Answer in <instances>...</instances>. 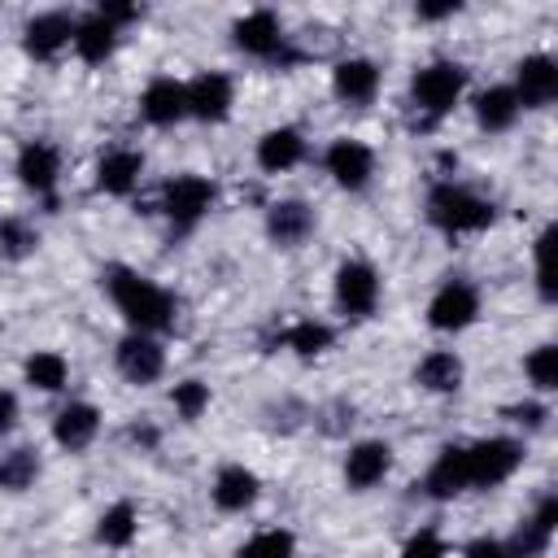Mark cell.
I'll list each match as a JSON object with an SVG mask.
<instances>
[{
	"mask_svg": "<svg viewBox=\"0 0 558 558\" xmlns=\"http://www.w3.org/2000/svg\"><path fill=\"white\" fill-rule=\"evenodd\" d=\"M105 288H109L118 314L131 323V331L153 336V331H166L174 323V296L161 283H153L148 275L126 270V266H109L105 270Z\"/></svg>",
	"mask_w": 558,
	"mask_h": 558,
	"instance_id": "obj_1",
	"label": "cell"
},
{
	"mask_svg": "<svg viewBox=\"0 0 558 558\" xmlns=\"http://www.w3.org/2000/svg\"><path fill=\"white\" fill-rule=\"evenodd\" d=\"M427 222L449 231V235L484 231V227H493V201H484L458 183H436L427 192Z\"/></svg>",
	"mask_w": 558,
	"mask_h": 558,
	"instance_id": "obj_2",
	"label": "cell"
},
{
	"mask_svg": "<svg viewBox=\"0 0 558 558\" xmlns=\"http://www.w3.org/2000/svg\"><path fill=\"white\" fill-rule=\"evenodd\" d=\"M462 449H466V484L471 488H497L523 462V445L510 436H488V440H475Z\"/></svg>",
	"mask_w": 558,
	"mask_h": 558,
	"instance_id": "obj_3",
	"label": "cell"
},
{
	"mask_svg": "<svg viewBox=\"0 0 558 558\" xmlns=\"http://www.w3.org/2000/svg\"><path fill=\"white\" fill-rule=\"evenodd\" d=\"M462 87H466V70L458 61H432L410 78V96L427 118H445L462 100Z\"/></svg>",
	"mask_w": 558,
	"mask_h": 558,
	"instance_id": "obj_4",
	"label": "cell"
},
{
	"mask_svg": "<svg viewBox=\"0 0 558 558\" xmlns=\"http://www.w3.org/2000/svg\"><path fill=\"white\" fill-rule=\"evenodd\" d=\"M209 205H214V179H205V174H174V179L166 183L161 209H166V218H170L174 227L201 222V218L209 214Z\"/></svg>",
	"mask_w": 558,
	"mask_h": 558,
	"instance_id": "obj_5",
	"label": "cell"
},
{
	"mask_svg": "<svg viewBox=\"0 0 558 558\" xmlns=\"http://www.w3.org/2000/svg\"><path fill=\"white\" fill-rule=\"evenodd\" d=\"M336 305L349 314V318H366L375 314L379 305V275L371 262H340L336 266Z\"/></svg>",
	"mask_w": 558,
	"mask_h": 558,
	"instance_id": "obj_6",
	"label": "cell"
},
{
	"mask_svg": "<svg viewBox=\"0 0 558 558\" xmlns=\"http://www.w3.org/2000/svg\"><path fill=\"white\" fill-rule=\"evenodd\" d=\"M480 318V292L466 279H449L445 288H436V296L427 301V323L436 331H462Z\"/></svg>",
	"mask_w": 558,
	"mask_h": 558,
	"instance_id": "obj_7",
	"label": "cell"
},
{
	"mask_svg": "<svg viewBox=\"0 0 558 558\" xmlns=\"http://www.w3.org/2000/svg\"><path fill=\"white\" fill-rule=\"evenodd\" d=\"M514 100L519 109H545L558 96V61L549 52H532L514 65Z\"/></svg>",
	"mask_w": 558,
	"mask_h": 558,
	"instance_id": "obj_8",
	"label": "cell"
},
{
	"mask_svg": "<svg viewBox=\"0 0 558 558\" xmlns=\"http://www.w3.org/2000/svg\"><path fill=\"white\" fill-rule=\"evenodd\" d=\"M323 161H327V174L336 179V187H344V192H362L375 174V153L362 140H331Z\"/></svg>",
	"mask_w": 558,
	"mask_h": 558,
	"instance_id": "obj_9",
	"label": "cell"
},
{
	"mask_svg": "<svg viewBox=\"0 0 558 558\" xmlns=\"http://www.w3.org/2000/svg\"><path fill=\"white\" fill-rule=\"evenodd\" d=\"M183 96H187V113L201 118V122H222L231 113V100H235V87L227 74L218 70H205L196 74L192 83H183Z\"/></svg>",
	"mask_w": 558,
	"mask_h": 558,
	"instance_id": "obj_10",
	"label": "cell"
},
{
	"mask_svg": "<svg viewBox=\"0 0 558 558\" xmlns=\"http://www.w3.org/2000/svg\"><path fill=\"white\" fill-rule=\"evenodd\" d=\"M118 371H122V379L126 384H153V379H161V371H166V353H161V344L153 340V336H144V331H131L126 340H118Z\"/></svg>",
	"mask_w": 558,
	"mask_h": 558,
	"instance_id": "obj_11",
	"label": "cell"
},
{
	"mask_svg": "<svg viewBox=\"0 0 558 558\" xmlns=\"http://www.w3.org/2000/svg\"><path fill=\"white\" fill-rule=\"evenodd\" d=\"M74 39V17L65 9H48V13H35L22 31V48L35 57V61H48L57 57L65 44Z\"/></svg>",
	"mask_w": 558,
	"mask_h": 558,
	"instance_id": "obj_12",
	"label": "cell"
},
{
	"mask_svg": "<svg viewBox=\"0 0 558 558\" xmlns=\"http://www.w3.org/2000/svg\"><path fill=\"white\" fill-rule=\"evenodd\" d=\"M231 35H235V48L248 52V57H275V52L283 48V22H279L270 9L244 13V17L231 26Z\"/></svg>",
	"mask_w": 558,
	"mask_h": 558,
	"instance_id": "obj_13",
	"label": "cell"
},
{
	"mask_svg": "<svg viewBox=\"0 0 558 558\" xmlns=\"http://www.w3.org/2000/svg\"><path fill=\"white\" fill-rule=\"evenodd\" d=\"M388 466H392V449L384 440H357L344 458V484L353 493H366L388 475Z\"/></svg>",
	"mask_w": 558,
	"mask_h": 558,
	"instance_id": "obj_14",
	"label": "cell"
},
{
	"mask_svg": "<svg viewBox=\"0 0 558 558\" xmlns=\"http://www.w3.org/2000/svg\"><path fill=\"white\" fill-rule=\"evenodd\" d=\"M331 92H336L344 105H371L375 92H379V65L366 61V57H344V61L331 70Z\"/></svg>",
	"mask_w": 558,
	"mask_h": 558,
	"instance_id": "obj_15",
	"label": "cell"
},
{
	"mask_svg": "<svg viewBox=\"0 0 558 558\" xmlns=\"http://www.w3.org/2000/svg\"><path fill=\"white\" fill-rule=\"evenodd\" d=\"M57 174H61V153L48 144V140H26L22 153H17V179L22 187L31 192H52L57 187Z\"/></svg>",
	"mask_w": 558,
	"mask_h": 558,
	"instance_id": "obj_16",
	"label": "cell"
},
{
	"mask_svg": "<svg viewBox=\"0 0 558 558\" xmlns=\"http://www.w3.org/2000/svg\"><path fill=\"white\" fill-rule=\"evenodd\" d=\"M466 488H471L466 484V449L462 445H445L436 453V462L427 466V475H423V493L436 497V501H449V497H458Z\"/></svg>",
	"mask_w": 558,
	"mask_h": 558,
	"instance_id": "obj_17",
	"label": "cell"
},
{
	"mask_svg": "<svg viewBox=\"0 0 558 558\" xmlns=\"http://www.w3.org/2000/svg\"><path fill=\"white\" fill-rule=\"evenodd\" d=\"M140 113H144L153 126H174L179 118H187L183 83H179V78H170V74L153 78V83L144 87V96H140Z\"/></svg>",
	"mask_w": 558,
	"mask_h": 558,
	"instance_id": "obj_18",
	"label": "cell"
},
{
	"mask_svg": "<svg viewBox=\"0 0 558 558\" xmlns=\"http://www.w3.org/2000/svg\"><path fill=\"white\" fill-rule=\"evenodd\" d=\"M214 506L218 510H227V514H240V510H248L253 501H257V493H262V480L248 471V466H240V462H231V466H222L218 475H214Z\"/></svg>",
	"mask_w": 558,
	"mask_h": 558,
	"instance_id": "obj_19",
	"label": "cell"
},
{
	"mask_svg": "<svg viewBox=\"0 0 558 558\" xmlns=\"http://www.w3.org/2000/svg\"><path fill=\"white\" fill-rule=\"evenodd\" d=\"M100 432V410L92 401H70L57 418H52V440L61 449H87Z\"/></svg>",
	"mask_w": 558,
	"mask_h": 558,
	"instance_id": "obj_20",
	"label": "cell"
},
{
	"mask_svg": "<svg viewBox=\"0 0 558 558\" xmlns=\"http://www.w3.org/2000/svg\"><path fill=\"white\" fill-rule=\"evenodd\" d=\"M144 174V157L135 148H109L100 161H96V187L109 192V196H126Z\"/></svg>",
	"mask_w": 558,
	"mask_h": 558,
	"instance_id": "obj_21",
	"label": "cell"
},
{
	"mask_svg": "<svg viewBox=\"0 0 558 558\" xmlns=\"http://www.w3.org/2000/svg\"><path fill=\"white\" fill-rule=\"evenodd\" d=\"M554 527H558V501L545 497V501L536 506V514H532V519L514 532V541L506 545L510 558H541V554L549 549V541H554Z\"/></svg>",
	"mask_w": 558,
	"mask_h": 558,
	"instance_id": "obj_22",
	"label": "cell"
},
{
	"mask_svg": "<svg viewBox=\"0 0 558 558\" xmlns=\"http://www.w3.org/2000/svg\"><path fill=\"white\" fill-rule=\"evenodd\" d=\"M305 157V135L296 126H275L257 140V166L266 174H279V170H292L296 161Z\"/></svg>",
	"mask_w": 558,
	"mask_h": 558,
	"instance_id": "obj_23",
	"label": "cell"
},
{
	"mask_svg": "<svg viewBox=\"0 0 558 558\" xmlns=\"http://www.w3.org/2000/svg\"><path fill=\"white\" fill-rule=\"evenodd\" d=\"M310 231H314V209H310L305 201H279V205H270V214H266V235H270L275 244L292 248V244H301Z\"/></svg>",
	"mask_w": 558,
	"mask_h": 558,
	"instance_id": "obj_24",
	"label": "cell"
},
{
	"mask_svg": "<svg viewBox=\"0 0 558 558\" xmlns=\"http://www.w3.org/2000/svg\"><path fill=\"white\" fill-rule=\"evenodd\" d=\"M74 52L87 61V65H100L109 52H113V44H118V26L96 9V13H87L83 22H74Z\"/></svg>",
	"mask_w": 558,
	"mask_h": 558,
	"instance_id": "obj_25",
	"label": "cell"
},
{
	"mask_svg": "<svg viewBox=\"0 0 558 558\" xmlns=\"http://www.w3.org/2000/svg\"><path fill=\"white\" fill-rule=\"evenodd\" d=\"M414 384L427 392H458L462 388V357L453 349H436L414 366Z\"/></svg>",
	"mask_w": 558,
	"mask_h": 558,
	"instance_id": "obj_26",
	"label": "cell"
},
{
	"mask_svg": "<svg viewBox=\"0 0 558 558\" xmlns=\"http://www.w3.org/2000/svg\"><path fill=\"white\" fill-rule=\"evenodd\" d=\"M514 118H519V100L510 87H488L475 96V122L484 131H510Z\"/></svg>",
	"mask_w": 558,
	"mask_h": 558,
	"instance_id": "obj_27",
	"label": "cell"
},
{
	"mask_svg": "<svg viewBox=\"0 0 558 558\" xmlns=\"http://www.w3.org/2000/svg\"><path fill=\"white\" fill-rule=\"evenodd\" d=\"M35 480H39V453L31 445L0 453V493H26Z\"/></svg>",
	"mask_w": 558,
	"mask_h": 558,
	"instance_id": "obj_28",
	"label": "cell"
},
{
	"mask_svg": "<svg viewBox=\"0 0 558 558\" xmlns=\"http://www.w3.org/2000/svg\"><path fill=\"white\" fill-rule=\"evenodd\" d=\"M135 532H140V514H135V506H131V501H113V506L100 514V523H96V541H100V545H109V549L131 545V541H135Z\"/></svg>",
	"mask_w": 558,
	"mask_h": 558,
	"instance_id": "obj_29",
	"label": "cell"
},
{
	"mask_svg": "<svg viewBox=\"0 0 558 558\" xmlns=\"http://www.w3.org/2000/svg\"><path fill=\"white\" fill-rule=\"evenodd\" d=\"M22 375H26V384H31V388H39V392H57V388H65L70 366H65V357H61V353L39 349V353H31V357H26Z\"/></svg>",
	"mask_w": 558,
	"mask_h": 558,
	"instance_id": "obj_30",
	"label": "cell"
},
{
	"mask_svg": "<svg viewBox=\"0 0 558 558\" xmlns=\"http://www.w3.org/2000/svg\"><path fill=\"white\" fill-rule=\"evenodd\" d=\"M39 248V231L26 218H0V257L4 262H22Z\"/></svg>",
	"mask_w": 558,
	"mask_h": 558,
	"instance_id": "obj_31",
	"label": "cell"
},
{
	"mask_svg": "<svg viewBox=\"0 0 558 558\" xmlns=\"http://www.w3.org/2000/svg\"><path fill=\"white\" fill-rule=\"evenodd\" d=\"M235 558H296V536L288 527H266L240 545Z\"/></svg>",
	"mask_w": 558,
	"mask_h": 558,
	"instance_id": "obj_32",
	"label": "cell"
},
{
	"mask_svg": "<svg viewBox=\"0 0 558 558\" xmlns=\"http://www.w3.org/2000/svg\"><path fill=\"white\" fill-rule=\"evenodd\" d=\"M283 344H288L292 353H301V357H314V353L331 349V327H327V323H314V318H301V323H292V327L283 331Z\"/></svg>",
	"mask_w": 558,
	"mask_h": 558,
	"instance_id": "obj_33",
	"label": "cell"
},
{
	"mask_svg": "<svg viewBox=\"0 0 558 558\" xmlns=\"http://www.w3.org/2000/svg\"><path fill=\"white\" fill-rule=\"evenodd\" d=\"M523 371H527V379L536 384V392H554V388H558V349H554V344H536V349L523 357Z\"/></svg>",
	"mask_w": 558,
	"mask_h": 558,
	"instance_id": "obj_34",
	"label": "cell"
},
{
	"mask_svg": "<svg viewBox=\"0 0 558 558\" xmlns=\"http://www.w3.org/2000/svg\"><path fill=\"white\" fill-rule=\"evenodd\" d=\"M170 401H174V410H179L183 418H201L205 405H209V384H201V379H183V384H174Z\"/></svg>",
	"mask_w": 558,
	"mask_h": 558,
	"instance_id": "obj_35",
	"label": "cell"
},
{
	"mask_svg": "<svg viewBox=\"0 0 558 558\" xmlns=\"http://www.w3.org/2000/svg\"><path fill=\"white\" fill-rule=\"evenodd\" d=\"M549 248H554V227H545L541 235H536V288H541V296L545 301H554V270H549Z\"/></svg>",
	"mask_w": 558,
	"mask_h": 558,
	"instance_id": "obj_36",
	"label": "cell"
},
{
	"mask_svg": "<svg viewBox=\"0 0 558 558\" xmlns=\"http://www.w3.org/2000/svg\"><path fill=\"white\" fill-rule=\"evenodd\" d=\"M397 558H445V541H440V532L423 527V532H414V536L401 545Z\"/></svg>",
	"mask_w": 558,
	"mask_h": 558,
	"instance_id": "obj_37",
	"label": "cell"
},
{
	"mask_svg": "<svg viewBox=\"0 0 558 558\" xmlns=\"http://www.w3.org/2000/svg\"><path fill=\"white\" fill-rule=\"evenodd\" d=\"M466 558H510V549H506V541L480 536V541H471V545H466Z\"/></svg>",
	"mask_w": 558,
	"mask_h": 558,
	"instance_id": "obj_38",
	"label": "cell"
},
{
	"mask_svg": "<svg viewBox=\"0 0 558 558\" xmlns=\"http://www.w3.org/2000/svg\"><path fill=\"white\" fill-rule=\"evenodd\" d=\"M13 423H17V397H13L9 388H0V436H4Z\"/></svg>",
	"mask_w": 558,
	"mask_h": 558,
	"instance_id": "obj_39",
	"label": "cell"
},
{
	"mask_svg": "<svg viewBox=\"0 0 558 558\" xmlns=\"http://www.w3.org/2000/svg\"><path fill=\"white\" fill-rule=\"evenodd\" d=\"M453 13H458L453 0H445V4H418V17H427V22H436V17H453Z\"/></svg>",
	"mask_w": 558,
	"mask_h": 558,
	"instance_id": "obj_40",
	"label": "cell"
},
{
	"mask_svg": "<svg viewBox=\"0 0 558 558\" xmlns=\"http://www.w3.org/2000/svg\"><path fill=\"white\" fill-rule=\"evenodd\" d=\"M510 414H514L519 423H527V427H541V418H545V410H541V405H514Z\"/></svg>",
	"mask_w": 558,
	"mask_h": 558,
	"instance_id": "obj_41",
	"label": "cell"
}]
</instances>
